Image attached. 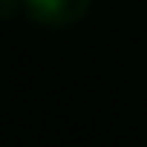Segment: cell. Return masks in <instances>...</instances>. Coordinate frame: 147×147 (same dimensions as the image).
<instances>
[{"mask_svg":"<svg viewBox=\"0 0 147 147\" xmlns=\"http://www.w3.org/2000/svg\"><path fill=\"white\" fill-rule=\"evenodd\" d=\"M92 0H23V12L32 23L46 29H66L87 18Z\"/></svg>","mask_w":147,"mask_h":147,"instance_id":"cell-1","label":"cell"},{"mask_svg":"<svg viewBox=\"0 0 147 147\" xmlns=\"http://www.w3.org/2000/svg\"><path fill=\"white\" fill-rule=\"evenodd\" d=\"M23 9V0H0V20H9Z\"/></svg>","mask_w":147,"mask_h":147,"instance_id":"cell-2","label":"cell"}]
</instances>
